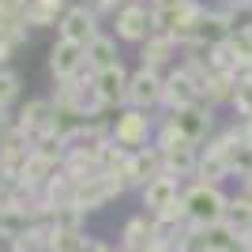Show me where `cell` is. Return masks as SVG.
I'll return each mask as SVG.
<instances>
[{"instance_id": "cell-1", "label": "cell", "mask_w": 252, "mask_h": 252, "mask_svg": "<svg viewBox=\"0 0 252 252\" xmlns=\"http://www.w3.org/2000/svg\"><path fill=\"white\" fill-rule=\"evenodd\" d=\"M181 203H185V215H189L192 226H215V222H226V211H230V196H226L219 185H203V181L189 185L185 196H181Z\"/></svg>"}, {"instance_id": "cell-2", "label": "cell", "mask_w": 252, "mask_h": 252, "mask_svg": "<svg viewBox=\"0 0 252 252\" xmlns=\"http://www.w3.org/2000/svg\"><path fill=\"white\" fill-rule=\"evenodd\" d=\"M203 4L196 0H181L177 8H166V11H155V31L158 34H169L177 45H189L196 34H200V23H203Z\"/></svg>"}, {"instance_id": "cell-3", "label": "cell", "mask_w": 252, "mask_h": 252, "mask_svg": "<svg viewBox=\"0 0 252 252\" xmlns=\"http://www.w3.org/2000/svg\"><path fill=\"white\" fill-rule=\"evenodd\" d=\"M125 177H117V173H94V177L87 181H75V192H72V207H79L87 215V211H102L109 200H117L121 192H125Z\"/></svg>"}, {"instance_id": "cell-4", "label": "cell", "mask_w": 252, "mask_h": 252, "mask_svg": "<svg viewBox=\"0 0 252 252\" xmlns=\"http://www.w3.org/2000/svg\"><path fill=\"white\" fill-rule=\"evenodd\" d=\"M151 136H155V125H151V117L143 113V109L125 105V109L117 113V121H113V139L121 143V147L139 151V147H147Z\"/></svg>"}, {"instance_id": "cell-5", "label": "cell", "mask_w": 252, "mask_h": 252, "mask_svg": "<svg viewBox=\"0 0 252 252\" xmlns=\"http://www.w3.org/2000/svg\"><path fill=\"white\" fill-rule=\"evenodd\" d=\"M166 121L177 128L185 139H189L192 147H200L203 139H207V132L215 128V113H211L207 102H196V105H185V109H173Z\"/></svg>"}, {"instance_id": "cell-6", "label": "cell", "mask_w": 252, "mask_h": 252, "mask_svg": "<svg viewBox=\"0 0 252 252\" xmlns=\"http://www.w3.org/2000/svg\"><path fill=\"white\" fill-rule=\"evenodd\" d=\"M162 91H166V75L155 72V68H139L128 79V105L151 113L155 105H162Z\"/></svg>"}, {"instance_id": "cell-7", "label": "cell", "mask_w": 252, "mask_h": 252, "mask_svg": "<svg viewBox=\"0 0 252 252\" xmlns=\"http://www.w3.org/2000/svg\"><path fill=\"white\" fill-rule=\"evenodd\" d=\"M200 75L189 72V68H173L166 75V91H162V105H166L169 113L173 109H185V105H196L200 102Z\"/></svg>"}, {"instance_id": "cell-8", "label": "cell", "mask_w": 252, "mask_h": 252, "mask_svg": "<svg viewBox=\"0 0 252 252\" xmlns=\"http://www.w3.org/2000/svg\"><path fill=\"white\" fill-rule=\"evenodd\" d=\"M155 31V8H143V4H128V8L117 11V38L121 42H136L143 45Z\"/></svg>"}, {"instance_id": "cell-9", "label": "cell", "mask_w": 252, "mask_h": 252, "mask_svg": "<svg viewBox=\"0 0 252 252\" xmlns=\"http://www.w3.org/2000/svg\"><path fill=\"white\" fill-rule=\"evenodd\" d=\"M61 38L64 42H75V45H91L98 38V11L94 8H83V4H75V8L64 11L61 19Z\"/></svg>"}, {"instance_id": "cell-10", "label": "cell", "mask_w": 252, "mask_h": 252, "mask_svg": "<svg viewBox=\"0 0 252 252\" xmlns=\"http://www.w3.org/2000/svg\"><path fill=\"white\" fill-rule=\"evenodd\" d=\"M155 177H162V151H158V147L132 151V162H128V169H125V185L143 192Z\"/></svg>"}, {"instance_id": "cell-11", "label": "cell", "mask_w": 252, "mask_h": 252, "mask_svg": "<svg viewBox=\"0 0 252 252\" xmlns=\"http://www.w3.org/2000/svg\"><path fill=\"white\" fill-rule=\"evenodd\" d=\"M87 68V45H75V42H64L57 38V45L49 49V72L53 79H72Z\"/></svg>"}, {"instance_id": "cell-12", "label": "cell", "mask_w": 252, "mask_h": 252, "mask_svg": "<svg viewBox=\"0 0 252 252\" xmlns=\"http://www.w3.org/2000/svg\"><path fill=\"white\" fill-rule=\"evenodd\" d=\"M128 79L132 75L125 72V64H117V68H105V72H98L94 75V91H98V98H102V105L109 109H125L128 105Z\"/></svg>"}, {"instance_id": "cell-13", "label": "cell", "mask_w": 252, "mask_h": 252, "mask_svg": "<svg viewBox=\"0 0 252 252\" xmlns=\"http://www.w3.org/2000/svg\"><path fill=\"white\" fill-rule=\"evenodd\" d=\"M181 196H185V192H181L177 177H166V173H162V177H155L147 189H143V207H147V215H162V211L177 207Z\"/></svg>"}, {"instance_id": "cell-14", "label": "cell", "mask_w": 252, "mask_h": 252, "mask_svg": "<svg viewBox=\"0 0 252 252\" xmlns=\"http://www.w3.org/2000/svg\"><path fill=\"white\" fill-rule=\"evenodd\" d=\"M169 61H177V42L169 34H151L147 42L139 45V68H155L162 72Z\"/></svg>"}, {"instance_id": "cell-15", "label": "cell", "mask_w": 252, "mask_h": 252, "mask_svg": "<svg viewBox=\"0 0 252 252\" xmlns=\"http://www.w3.org/2000/svg\"><path fill=\"white\" fill-rule=\"evenodd\" d=\"M49 121H53V102H45V98H31L15 113V128H23L27 136H42L49 128Z\"/></svg>"}, {"instance_id": "cell-16", "label": "cell", "mask_w": 252, "mask_h": 252, "mask_svg": "<svg viewBox=\"0 0 252 252\" xmlns=\"http://www.w3.org/2000/svg\"><path fill=\"white\" fill-rule=\"evenodd\" d=\"M233 91H237V75H226V72H207L200 83V102H207L211 109L219 102H233Z\"/></svg>"}, {"instance_id": "cell-17", "label": "cell", "mask_w": 252, "mask_h": 252, "mask_svg": "<svg viewBox=\"0 0 252 252\" xmlns=\"http://www.w3.org/2000/svg\"><path fill=\"white\" fill-rule=\"evenodd\" d=\"M196 166H200V147H177L162 155V173L166 177H196Z\"/></svg>"}, {"instance_id": "cell-18", "label": "cell", "mask_w": 252, "mask_h": 252, "mask_svg": "<svg viewBox=\"0 0 252 252\" xmlns=\"http://www.w3.org/2000/svg\"><path fill=\"white\" fill-rule=\"evenodd\" d=\"M121 64V57H117V42L109 38V34H98L94 42L87 45V68L91 72H105V68H117Z\"/></svg>"}, {"instance_id": "cell-19", "label": "cell", "mask_w": 252, "mask_h": 252, "mask_svg": "<svg viewBox=\"0 0 252 252\" xmlns=\"http://www.w3.org/2000/svg\"><path fill=\"white\" fill-rule=\"evenodd\" d=\"M91 241L79 226H53L49 230V252H87Z\"/></svg>"}, {"instance_id": "cell-20", "label": "cell", "mask_w": 252, "mask_h": 252, "mask_svg": "<svg viewBox=\"0 0 252 252\" xmlns=\"http://www.w3.org/2000/svg\"><path fill=\"white\" fill-rule=\"evenodd\" d=\"M121 245H125V252L147 249V245H151V219H147V215H136V219H128V222H125Z\"/></svg>"}, {"instance_id": "cell-21", "label": "cell", "mask_w": 252, "mask_h": 252, "mask_svg": "<svg viewBox=\"0 0 252 252\" xmlns=\"http://www.w3.org/2000/svg\"><path fill=\"white\" fill-rule=\"evenodd\" d=\"M128 162H132V151L121 147L117 139H109V147H105V155H102V169H105V173H117V177H125Z\"/></svg>"}, {"instance_id": "cell-22", "label": "cell", "mask_w": 252, "mask_h": 252, "mask_svg": "<svg viewBox=\"0 0 252 252\" xmlns=\"http://www.w3.org/2000/svg\"><path fill=\"white\" fill-rule=\"evenodd\" d=\"M226 222H230L237 233L249 230V226H252V203L245 200V196H233V200H230V211H226Z\"/></svg>"}, {"instance_id": "cell-23", "label": "cell", "mask_w": 252, "mask_h": 252, "mask_svg": "<svg viewBox=\"0 0 252 252\" xmlns=\"http://www.w3.org/2000/svg\"><path fill=\"white\" fill-rule=\"evenodd\" d=\"M230 169L237 173L241 181H249L252 177V143H249V136L233 147V155H230Z\"/></svg>"}, {"instance_id": "cell-24", "label": "cell", "mask_w": 252, "mask_h": 252, "mask_svg": "<svg viewBox=\"0 0 252 252\" xmlns=\"http://www.w3.org/2000/svg\"><path fill=\"white\" fill-rule=\"evenodd\" d=\"M233 109L241 117H252V72L249 75H237V91H233Z\"/></svg>"}, {"instance_id": "cell-25", "label": "cell", "mask_w": 252, "mask_h": 252, "mask_svg": "<svg viewBox=\"0 0 252 252\" xmlns=\"http://www.w3.org/2000/svg\"><path fill=\"white\" fill-rule=\"evenodd\" d=\"M155 147L162 151V155H166V151H177V147H192V143H189V139H185V136L177 132V128H173V125L166 121V125L158 128V139H155Z\"/></svg>"}, {"instance_id": "cell-26", "label": "cell", "mask_w": 252, "mask_h": 252, "mask_svg": "<svg viewBox=\"0 0 252 252\" xmlns=\"http://www.w3.org/2000/svg\"><path fill=\"white\" fill-rule=\"evenodd\" d=\"M15 98H19V75L11 72V68H0V105L8 109Z\"/></svg>"}, {"instance_id": "cell-27", "label": "cell", "mask_w": 252, "mask_h": 252, "mask_svg": "<svg viewBox=\"0 0 252 252\" xmlns=\"http://www.w3.org/2000/svg\"><path fill=\"white\" fill-rule=\"evenodd\" d=\"M27 4H31V0H0V15H15V19H23Z\"/></svg>"}, {"instance_id": "cell-28", "label": "cell", "mask_w": 252, "mask_h": 252, "mask_svg": "<svg viewBox=\"0 0 252 252\" xmlns=\"http://www.w3.org/2000/svg\"><path fill=\"white\" fill-rule=\"evenodd\" d=\"M128 4H139V0H94V11H121Z\"/></svg>"}, {"instance_id": "cell-29", "label": "cell", "mask_w": 252, "mask_h": 252, "mask_svg": "<svg viewBox=\"0 0 252 252\" xmlns=\"http://www.w3.org/2000/svg\"><path fill=\"white\" fill-rule=\"evenodd\" d=\"M11 128H15V117H8V109H4V105H0V139L8 136Z\"/></svg>"}, {"instance_id": "cell-30", "label": "cell", "mask_w": 252, "mask_h": 252, "mask_svg": "<svg viewBox=\"0 0 252 252\" xmlns=\"http://www.w3.org/2000/svg\"><path fill=\"white\" fill-rule=\"evenodd\" d=\"M181 0H151V8L155 11H166V8H177Z\"/></svg>"}, {"instance_id": "cell-31", "label": "cell", "mask_w": 252, "mask_h": 252, "mask_svg": "<svg viewBox=\"0 0 252 252\" xmlns=\"http://www.w3.org/2000/svg\"><path fill=\"white\" fill-rule=\"evenodd\" d=\"M241 252H252V226L241 230Z\"/></svg>"}, {"instance_id": "cell-32", "label": "cell", "mask_w": 252, "mask_h": 252, "mask_svg": "<svg viewBox=\"0 0 252 252\" xmlns=\"http://www.w3.org/2000/svg\"><path fill=\"white\" fill-rule=\"evenodd\" d=\"M139 252H173V249H169V245H155V241H151L147 249H139Z\"/></svg>"}, {"instance_id": "cell-33", "label": "cell", "mask_w": 252, "mask_h": 252, "mask_svg": "<svg viewBox=\"0 0 252 252\" xmlns=\"http://www.w3.org/2000/svg\"><path fill=\"white\" fill-rule=\"evenodd\" d=\"M87 252H113V249H109V245H102V241H91V249H87Z\"/></svg>"}, {"instance_id": "cell-34", "label": "cell", "mask_w": 252, "mask_h": 252, "mask_svg": "<svg viewBox=\"0 0 252 252\" xmlns=\"http://www.w3.org/2000/svg\"><path fill=\"white\" fill-rule=\"evenodd\" d=\"M241 196H245V200H249V203H252V177H249V181H245V189H241Z\"/></svg>"}, {"instance_id": "cell-35", "label": "cell", "mask_w": 252, "mask_h": 252, "mask_svg": "<svg viewBox=\"0 0 252 252\" xmlns=\"http://www.w3.org/2000/svg\"><path fill=\"white\" fill-rule=\"evenodd\" d=\"M4 211H8V196L0 192V222H4Z\"/></svg>"}, {"instance_id": "cell-36", "label": "cell", "mask_w": 252, "mask_h": 252, "mask_svg": "<svg viewBox=\"0 0 252 252\" xmlns=\"http://www.w3.org/2000/svg\"><path fill=\"white\" fill-rule=\"evenodd\" d=\"M245 136H249V143H252V117H245Z\"/></svg>"}, {"instance_id": "cell-37", "label": "cell", "mask_w": 252, "mask_h": 252, "mask_svg": "<svg viewBox=\"0 0 252 252\" xmlns=\"http://www.w3.org/2000/svg\"><path fill=\"white\" fill-rule=\"evenodd\" d=\"M222 8H237V4H245V0H219Z\"/></svg>"}]
</instances>
